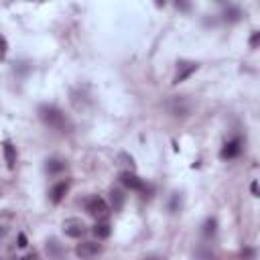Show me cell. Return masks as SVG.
<instances>
[{"label": "cell", "mask_w": 260, "mask_h": 260, "mask_svg": "<svg viewBox=\"0 0 260 260\" xmlns=\"http://www.w3.org/2000/svg\"><path fill=\"white\" fill-rule=\"evenodd\" d=\"M39 116H41V120H43L49 128H53V130H61V133H65L67 126H69L65 114H63L57 106H49V104L41 106V108H39Z\"/></svg>", "instance_id": "cell-1"}, {"label": "cell", "mask_w": 260, "mask_h": 260, "mask_svg": "<svg viewBox=\"0 0 260 260\" xmlns=\"http://www.w3.org/2000/svg\"><path fill=\"white\" fill-rule=\"evenodd\" d=\"M75 254L81 260H94L98 254H102V246L98 242H81L75 246Z\"/></svg>", "instance_id": "cell-2"}, {"label": "cell", "mask_w": 260, "mask_h": 260, "mask_svg": "<svg viewBox=\"0 0 260 260\" xmlns=\"http://www.w3.org/2000/svg\"><path fill=\"white\" fill-rule=\"evenodd\" d=\"M85 211H88L90 215H94V218H104V215L108 213V203H106L102 197L94 195V197H90V199L85 201Z\"/></svg>", "instance_id": "cell-3"}, {"label": "cell", "mask_w": 260, "mask_h": 260, "mask_svg": "<svg viewBox=\"0 0 260 260\" xmlns=\"http://www.w3.org/2000/svg\"><path fill=\"white\" fill-rule=\"evenodd\" d=\"M63 232L69 238H81L85 234V224L79 218H67L63 222Z\"/></svg>", "instance_id": "cell-4"}, {"label": "cell", "mask_w": 260, "mask_h": 260, "mask_svg": "<svg viewBox=\"0 0 260 260\" xmlns=\"http://www.w3.org/2000/svg\"><path fill=\"white\" fill-rule=\"evenodd\" d=\"M120 183L126 189H133V191H143V187H145L143 179L137 173H133V171H122L120 173Z\"/></svg>", "instance_id": "cell-5"}, {"label": "cell", "mask_w": 260, "mask_h": 260, "mask_svg": "<svg viewBox=\"0 0 260 260\" xmlns=\"http://www.w3.org/2000/svg\"><path fill=\"white\" fill-rule=\"evenodd\" d=\"M197 63H193V61H183V63H179V67H177V73H175V77H173V83H183L185 79H189L195 71H197Z\"/></svg>", "instance_id": "cell-6"}, {"label": "cell", "mask_w": 260, "mask_h": 260, "mask_svg": "<svg viewBox=\"0 0 260 260\" xmlns=\"http://www.w3.org/2000/svg\"><path fill=\"white\" fill-rule=\"evenodd\" d=\"M240 153H242V141H240V139H232L230 143L224 145L220 157H222L224 161H228V159H236Z\"/></svg>", "instance_id": "cell-7"}, {"label": "cell", "mask_w": 260, "mask_h": 260, "mask_svg": "<svg viewBox=\"0 0 260 260\" xmlns=\"http://www.w3.org/2000/svg\"><path fill=\"white\" fill-rule=\"evenodd\" d=\"M67 191H69V183H67V181H59V183H55V185L51 187L49 197H51L53 203H59V201L67 195Z\"/></svg>", "instance_id": "cell-8"}, {"label": "cell", "mask_w": 260, "mask_h": 260, "mask_svg": "<svg viewBox=\"0 0 260 260\" xmlns=\"http://www.w3.org/2000/svg\"><path fill=\"white\" fill-rule=\"evenodd\" d=\"M3 151H5V159H7L9 169H15V167H17V147H15L11 141H5Z\"/></svg>", "instance_id": "cell-9"}, {"label": "cell", "mask_w": 260, "mask_h": 260, "mask_svg": "<svg viewBox=\"0 0 260 260\" xmlns=\"http://www.w3.org/2000/svg\"><path fill=\"white\" fill-rule=\"evenodd\" d=\"M110 234H112V228H110V224H108V222H98V224L94 226V236H96L98 240L110 238Z\"/></svg>", "instance_id": "cell-10"}, {"label": "cell", "mask_w": 260, "mask_h": 260, "mask_svg": "<svg viewBox=\"0 0 260 260\" xmlns=\"http://www.w3.org/2000/svg\"><path fill=\"white\" fill-rule=\"evenodd\" d=\"M45 169H47L49 175H57V173H61L65 169V161H61V159H49L47 165H45Z\"/></svg>", "instance_id": "cell-11"}, {"label": "cell", "mask_w": 260, "mask_h": 260, "mask_svg": "<svg viewBox=\"0 0 260 260\" xmlns=\"http://www.w3.org/2000/svg\"><path fill=\"white\" fill-rule=\"evenodd\" d=\"M110 201H112L114 211H120L122 205H124V193H122L120 189H112V191H110Z\"/></svg>", "instance_id": "cell-12"}, {"label": "cell", "mask_w": 260, "mask_h": 260, "mask_svg": "<svg viewBox=\"0 0 260 260\" xmlns=\"http://www.w3.org/2000/svg\"><path fill=\"white\" fill-rule=\"evenodd\" d=\"M47 252H49L53 258H61L63 248H61V244H59L55 238H51V240H47Z\"/></svg>", "instance_id": "cell-13"}, {"label": "cell", "mask_w": 260, "mask_h": 260, "mask_svg": "<svg viewBox=\"0 0 260 260\" xmlns=\"http://www.w3.org/2000/svg\"><path fill=\"white\" fill-rule=\"evenodd\" d=\"M215 226H218L215 220H207L205 226H203V234H205V236H213V234H215Z\"/></svg>", "instance_id": "cell-14"}, {"label": "cell", "mask_w": 260, "mask_h": 260, "mask_svg": "<svg viewBox=\"0 0 260 260\" xmlns=\"http://www.w3.org/2000/svg\"><path fill=\"white\" fill-rule=\"evenodd\" d=\"M7 51H9V43H7V39L3 35H0V61L7 57Z\"/></svg>", "instance_id": "cell-15"}, {"label": "cell", "mask_w": 260, "mask_h": 260, "mask_svg": "<svg viewBox=\"0 0 260 260\" xmlns=\"http://www.w3.org/2000/svg\"><path fill=\"white\" fill-rule=\"evenodd\" d=\"M258 41H260V33H258V31H254V33H252V37H250V47H258Z\"/></svg>", "instance_id": "cell-16"}, {"label": "cell", "mask_w": 260, "mask_h": 260, "mask_svg": "<svg viewBox=\"0 0 260 260\" xmlns=\"http://www.w3.org/2000/svg\"><path fill=\"white\" fill-rule=\"evenodd\" d=\"M19 246L21 248H27V236L25 234H19Z\"/></svg>", "instance_id": "cell-17"}, {"label": "cell", "mask_w": 260, "mask_h": 260, "mask_svg": "<svg viewBox=\"0 0 260 260\" xmlns=\"http://www.w3.org/2000/svg\"><path fill=\"white\" fill-rule=\"evenodd\" d=\"M250 191H252V195H254V197L258 195V183H256V181H254V183L250 185Z\"/></svg>", "instance_id": "cell-18"}, {"label": "cell", "mask_w": 260, "mask_h": 260, "mask_svg": "<svg viewBox=\"0 0 260 260\" xmlns=\"http://www.w3.org/2000/svg\"><path fill=\"white\" fill-rule=\"evenodd\" d=\"M19 260H37V256H35V254H31V256H25V258H19Z\"/></svg>", "instance_id": "cell-19"}, {"label": "cell", "mask_w": 260, "mask_h": 260, "mask_svg": "<svg viewBox=\"0 0 260 260\" xmlns=\"http://www.w3.org/2000/svg\"><path fill=\"white\" fill-rule=\"evenodd\" d=\"M145 260H163V258H157V256H149V258H145Z\"/></svg>", "instance_id": "cell-20"}, {"label": "cell", "mask_w": 260, "mask_h": 260, "mask_svg": "<svg viewBox=\"0 0 260 260\" xmlns=\"http://www.w3.org/2000/svg\"><path fill=\"white\" fill-rule=\"evenodd\" d=\"M3 234H5V230H3V228H0V238H3Z\"/></svg>", "instance_id": "cell-21"}]
</instances>
